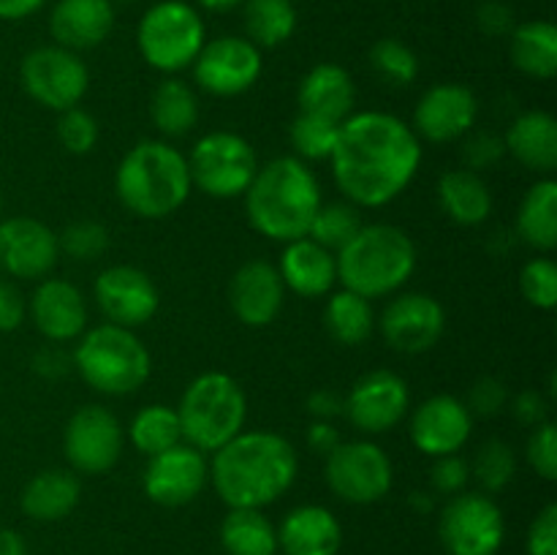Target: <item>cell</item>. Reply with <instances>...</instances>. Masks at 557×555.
<instances>
[{
  "instance_id": "cell-9",
  "label": "cell",
  "mask_w": 557,
  "mask_h": 555,
  "mask_svg": "<svg viewBox=\"0 0 557 555\" xmlns=\"http://www.w3.org/2000/svg\"><path fill=\"white\" fill-rule=\"evenodd\" d=\"M190 183L212 199L245 196L259 172L253 145L234 131H210L194 145L188 158Z\"/></svg>"
},
{
  "instance_id": "cell-52",
  "label": "cell",
  "mask_w": 557,
  "mask_h": 555,
  "mask_svg": "<svg viewBox=\"0 0 557 555\" xmlns=\"http://www.w3.org/2000/svg\"><path fill=\"white\" fill-rule=\"evenodd\" d=\"M511 411L528 428H536V424L547 422L549 417V400L539 390H522L520 395L511 400Z\"/></svg>"
},
{
  "instance_id": "cell-30",
  "label": "cell",
  "mask_w": 557,
  "mask_h": 555,
  "mask_svg": "<svg viewBox=\"0 0 557 555\" xmlns=\"http://www.w3.org/2000/svg\"><path fill=\"white\" fill-rule=\"evenodd\" d=\"M82 495V484L76 473L63 468H49L36 473L22 490V511L38 522H54L69 517L76 509Z\"/></svg>"
},
{
  "instance_id": "cell-3",
  "label": "cell",
  "mask_w": 557,
  "mask_h": 555,
  "mask_svg": "<svg viewBox=\"0 0 557 555\" xmlns=\"http://www.w3.org/2000/svg\"><path fill=\"white\" fill-rule=\"evenodd\" d=\"M321 205L319 177L297 156H283L259 166L245 190L250 226L275 243L308 237Z\"/></svg>"
},
{
  "instance_id": "cell-45",
  "label": "cell",
  "mask_w": 557,
  "mask_h": 555,
  "mask_svg": "<svg viewBox=\"0 0 557 555\" xmlns=\"http://www.w3.org/2000/svg\"><path fill=\"white\" fill-rule=\"evenodd\" d=\"M460 156L466 169H471V172L493 169L495 163L504 161L506 156L504 136L493 134V131H468V134L462 136Z\"/></svg>"
},
{
  "instance_id": "cell-19",
  "label": "cell",
  "mask_w": 557,
  "mask_h": 555,
  "mask_svg": "<svg viewBox=\"0 0 557 555\" xmlns=\"http://www.w3.org/2000/svg\"><path fill=\"white\" fill-rule=\"evenodd\" d=\"M479 118V101L471 87L457 82L433 85L413 109V134L433 145L457 141L473 131Z\"/></svg>"
},
{
  "instance_id": "cell-59",
  "label": "cell",
  "mask_w": 557,
  "mask_h": 555,
  "mask_svg": "<svg viewBox=\"0 0 557 555\" xmlns=\"http://www.w3.org/2000/svg\"><path fill=\"white\" fill-rule=\"evenodd\" d=\"M411 504L417 506L419 511H430V509H433V498H430L428 493H413L411 495Z\"/></svg>"
},
{
  "instance_id": "cell-21",
  "label": "cell",
  "mask_w": 557,
  "mask_h": 555,
  "mask_svg": "<svg viewBox=\"0 0 557 555\" xmlns=\"http://www.w3.org/2000/svg\"><path fill=\"white\" fill-rule=\"evenodd\" d=\"M473 414L455 395H433L411 414V441L422 455H457L471 441Z\"/></svg>"
},
{
  "instance_id": "cell-6",
  "label": "cell",
  "mask_w": 557,
  "mask_h": 555,
  "mask_svg": "<svg viewBox=\"0 0 557 555\" xmlns=\"http://www.w3.org/2000/svg\"><path fill=\"white\" fill-rule=\"evenodd\" d=\"M183 441L194 449L212 455L245 430L248 397L237 379L228 373H201L185 386L177 406Z\"/></svg>"
},
{
  "instance_id": "cell-38",
  "label": "cell",
  "mask_w": 557,
  "mask_h": 555,
  "mask_svg": "<svg viewBox=\"0 0 557 555\" xmlns=\"http://www.w3.org/2000/svg\"><path fill=\"white\" fill-rule=\"evenodd\" d=\"M359 229H362V215H359L357 205H351V201H330V205L319 207L313 223H310L308 237L324 245L332 254H337V250L351 243Z\"/></svg>"
},
{
  "instance_id": "cell-42",
  "label": "cell",
  "mask_w": 557,
  "mask_h": 555,
  "mask_svg": "<svg viewBox=\"0 0 557 555\" xmlns=\"http://www.w3.org/2000/svg\"><path fill=\"white\" fill-rule=\"evenodd\" d=\"M522 297L539 310L557 308V264L549 256H536L520 272Z\"/></svg>"
},
{
  "instance_id": "cell-36",
  "label": "cell",
  "mask_w": 557,
  "mask_h": 555,
  "mask_svg": "<svg viewBox=\"0 0 557 555\" xmlns=\"http://www.w3.org/2000/svg\"><path fill=\"white\" fill-rule=\"evenodd\" d=\"M324 326L343 346H359L375 330L373 305H370V299L359 297V294L348 292V288L330 292L324 308Z\"/></svg>"
},
{
  "instance_id": "cell-23",
  "label": "cell",
  "mask_w": 557,
  "mask_h": 555,
  "mask_svg": "<svg viewBox=\"0 0 557 555\" xmlns=\"http://www.w3.org/2000/svg\"><path fill=\"white\" fill-rule=\"evenodd\" d=\"M33 324L47 341L69 343L87 330V303L79 288L63 278H44L27 303Z\"/></svg>"
},
{
  "instance_id": "cell-44",
  "label": "cell",
  "mask_w": 557,
  "mask_h": 555,
  "mask_svg": "<svg viewBox=\"0 0 557 555\" xmlns=\"http://www.w3.org/2000/svg\"><path fill=\"white\" fill-rule=\"evenodd\" d=\"M98 120L90 112H85L82 107H71L65 112H60L58 120V139L74 156H87L92 147L98 145Z\"/></svg>"
},
{
  "instance_id": "cell-56",
  "label": "cell",
  "mask_w": 557,
  "mask_h": 555,
  "mask_svg": "<svg viewBox=\"0 0 557 555\" xmlns=\"http://www.w3.org/2000/svg\"><path fill=\"white\" fill-rule=\"evenodd\" d=\"M47 0H0V20L20 22L36 14Z\"/></svg>"
},
{
  "instance_id": "cell-4",
  "label": "cell",
  "mask_w": 557,
  "mask_h": 555,
  "mask_svg": "<svg viewBox=\"0 0 557 555\" xmlns=\"http://www.w3.org/2000/svg\"><path fill=\"white\" fill-rule=\"evenodd\" d=\"M188 158L163 139H145L131 147L114 174V190L125 210L145 221L177 212L188 201Z\"/></svg>"
},
{
  "instance_id": "cell-57",
  "label": "cell",
  "mask_w": 557,
  "mask_h": 555,
  "mask_svg": "<svg viewBox=\"0 0 557 555\" xmlns=\"http://www.w3.org/2000/svg\"><path fill=\"white\" fill-rule=\"evenodd\" d=\"M0 555H27L25 539L11 528H0Z\"/></svg>"
},
{
  "instance_id": "cell-15",
  "label": "cell",
  "mask_w": 557,
  "mask_h": 555,
  "mask_svg": "<svg viewBox=\"0 0 557 555\" xmlns=\"http://www.w3.org/2000/svg\"><path fill=\"white\" fill-rule=\"evenodd\" d=\"M408 406H411V392L403 375L392 370H370L351 386L343 414L362 433L381 435L406 419Z\"/></svg>"
},
{
  "instance_id": "cell-8",
  "label": "cell",
  "mask_w": 557,
  "mask_h": 555,
  "mask_svg": "<svg viewBox=\"0 0 557 555\" xmlns=\"http://www.w3.org/2000/svg\"><path fill=\"white\" fill-rule=\"evenodd\" d=\"M207 41V27L196 5L161 0L150 5L136 27V47L150 69L172 76L190 69Z\"/></svg>"
},
{
  "instance_id": "cell-54",
  "label": "cell",
  "mask_w": 557,
  "mask_h": 555,
  "mask_svg": "<svg viewBox=\"0 0 557 555\" xmlns=\"http://www.w3.org/2000/svg\"><path fill=\"white\" fill-rule=\"evenodd\" d=\"M308 411L313 419H324V422H335L343 411H346V397H341L332 390H315L308 397Z\"/></svg>"
},
{
  "instance_id": "cell-31",
  "label": "cell",
  "mask_w": 557,
  "mask_h": 555,
  "mask_svg": "<svg viewBox=\"0 0 557 555\" xmlns=\"http://www.w3.org/2000/svg\"><path fill=\"white\" fill-rule=\"evenodd\" d=\"M517 234L525 245L549 254L557 245V183L542 177L522 196L517 212Z\"/></svg>"
},
{
  "instance_id": "cell-41",
  "label": "cell",
  "mask_w": 557,
  "mask_h": 555,
  "mask_svg": "<svg viewBox=\"0 0 557 555\" xmlns=\"http://www.w3.org/2000/svg\"><path fill=\"white\" fill-rule=\"evenodd\" d=\"M517 473V457L506 441L490 439L479 446L476 460H473V477L479 479L487 493H500L511 484Z\"/></svg>"
},
{
  "instance_id": "cell-39",
  "label": "cell",
  "mask_w": 557,
  "mask_h": 555,
  "mask_svg": "<svg viewBox=\"0 0 557 555\" xmlns=\"http://www.w3.org/2000/svg\"><path fill=\"white\" fill-rule=\"evenodd\" d=\"M341 125L343 123L299 112L288 125V141L299 161H330L337 136H341Z\"/></svg>"
},
{
  "instance_id": "cell-51",
  "label": "cell",
  "mask_w": 557,
  "mask_h": 555,
  "mask_svg": "<svg viewBox=\"0 0 557 555\" xmlns=\"http://www.w3.org/2000/svg\"><path fill=\"white\" fill-rule=\"evenodd\" d=\"M27 316V303L14 283L0 278V332L20 330Z\"/></svg>"
},
{
  "instance_id": "cell-50",
  "label": "cell",
  "mask_w": 557,
  "mask_h": 555,
  "mask_svg": "<svg viewBox=\"0 0 557 555\" xmlns=\"http://www.w3.org/2000/svg\"><path fill=\"white\" fill-rule=\"evenodd\" d=\"M476 25L484 36H511L517 27L515 9L504 0H484L476 9Z\"/></svg>"
},
{
  "instance_id": "cell-18",
  "label": "cell",
  "mask_w": 557,
  "mask_h": 555,
  "mask_svg": "<svg viewBox=\"0 0 557 555\" xmlns=\"http://www.w3.org/2000/svg\"><path fill=\"white\" fill-rule=\"evenodd\" d=\"M381 335L395 351L422 354L441 341L446 330V310L435 297L406 292L389 299L381 316Z\"/></svg>"
},
{
  "instance_id": "cell-34",
  "label": "cell",
  "mask_w": 557,
  "mask_h": 555,
  "mask_svg": "<svg viewBox=\"0 0 557 555\" xmlns=\"http://www.w3.org/2000/svg\"><path fill=\"white\" fill-rule=\"evenodd\" d=\"M245 38L259 49L283 47L297 30V9L292 0H245Z\"/></svg>"
},
{
  "instance_id": "cell-48",
  "label": "cell",
  "mask_w": 557,
  "mask_h": 555,
  "mask_svg": "<svg viewBox=\"0 0 557 555\" xmlns=\"http://www.w3.org/2000/svg\"><path fill=\"white\" fill-rule=\"evenodd\" d=\"M468 479H471V466H468L460 455L435 457L433 471H430V482H433V488L438 490V493L444 495L466 493Z\"/></svg>"
},
{
  "instance_id": "cell-37",
  "label": "cell",
  "mask_w": 557,
  "mask_h": 555,
  "mask_svg": "<svg viewBox=\"0 0 557 555\" xmlns=\"http://www.w3.org/2000/svg\"><path fill=\"white\" fill-rule=\"evenodd\" d=\"M128 439L145 457L161 455L172 446L183 444V428H180L177 408L150 403L131 419Z\"/></svg>"
},
{
  "instance_id": "cell-43",
  "label": "cell",
  "mask_w": 557,
  "mask_h": 555,
  "mask_svg": "<svg viewBox=\"0 0 557 555\" xmlns=\"http://www.w3.org/2000/svg\"><path fill=\"white\" fill-rule=\"evenodd\" d=\"M60 250L74 261H96L107 254L109 232L98 221H74L63 229L58 237Z\"/></svg>"
},
{
  "instance_id": "cell-55",
  "label": "cell",
  "mask_w": 557,
  "mask_h": 555,
  "mask_svg": "<svg viewBox=\"0 0 557 555\" xmlns=\"http://www.w3.org/2000/svg\"><path fill=\"white\" fill-rule=\"evenodd\" d=\"M341 430L335 428V422H324V419H313V424L308 428V446L319 455H330L337 444H341Z\"/></svg>"
},
{
  "instance_id": "cell-13",
  "label": "cell",
  "mask_w": 557,
  "mask_h": 555,
  "mask_svg": "<svg viewBox=\"0 0 557 555\" xmlns=\"http://www.w3.org/2000/svg\"><path fill=\"white\" fill-rule=\"evenodd\" d=\"M190 69L201 90L218 98H232L243 96L259 82L264 58L245 36H218L205 41Z\"/></svg>"
},
{
  "instance_id": "cell-2",
  "label": "cell",
  "mask_w": 557,
  "mask_h": 555,
  "mask_svg": "<svg viewBox=\"0 0 557 555\" xmlns=\"http://www.w3.org/2000/svg\"><path fill=\"white\" fill-rule=\"evenodd\" d=\"M299 471L292 441L272 430H243L212 452L210 479L228 509H261L281 498Z\"/></svg>"
},
{
  "instance_id": "cell-17",
  "label": "cell",
  "mask_w": 557,
  "mask_h": 555,
  "mask_svg": "<svg viewBox=\"0 0 557 555\" xmlns=\"http://www.w3.org/2000/svg\"><path fill=\"white\" fill-rule=\"evenodd\" d=\"M147 460L150 462H147L145 477H141V488L152 504L169 506V509L199 498L207 479H210L207 455L185 444V441L161 452V455L147 457Z\"/></svg>"
},
{
  "instance_id": "cell-20",
  "label": "cell",
  "mask_w": 557,
  "mask_h": 555,
  "mask_svg": "<svg viewBox=\"0 0 557 555\" xmlns=\"http://www.w3.org/2000/svg\"><path fill=\"white\" fill-rule=\"evenodd\" d=\"M58 234L36 218L16 215L0 221V267L11 278L36 281L58 264Z\"/></svg>"
},
{
  "instance_id": "cell-49",
  "label": "cell",
  "mask_w": 557,
  "mask_h": 555,
  "mask_svg": "<svg viewBox=\"0 0 557 555\" xmlns=\"http://www.w3.org/2000/svg\"><path fill=\"white\" fill-rule=\"evenodd\" d=\"M528 555H557V506L547 504L528 528Z\"/></svg>"
},
{
  "instance_id": "cell-5",
  "label": "cell",
  "mask_w": 557,
  "mask_h": 555,
  "mask_svg": "<svg viewBox=\"0 0 557 555\" xmlns=\"http://www.w3.org/2000/svg\"><path fill=\"white\" fill-rule=\"evenodd\" d=\"M337 281L364 299L397 294L417 270V245L392 223H362L351 243L335 254Z\"/></svg>"
},
{
  "instance_id": "cell-29",
  "label": "cell",
  "mask_w": 557,
  "mask_h": 555,
  "mask_svg": "<svg viewBox=\"0 0 557 555\" xmlns=\"http://www.w3.org/2000/svg\"><path fill=\"white\" fill-rule=\"evenodd\" d=\"M441 210L460 226H482L493 212V190L471 169H449L438 180Z\"/></svg>"
},
{
  "instance_id": "cell-46",
  "label": "cell",
  "mask_w": 557,
  "mask_h": 555,
  "mask_svg": "<svg viewBox=\"0 0 557 555\" xmlns=\"http://www.w3.org/2000/svg\"><path fill=\"white\" fill-rule=\"evenodd\" d=\"M525 457L531 462L533 471L539 473L547 482L557 479V428L555 422H542L531 430V439H528Z\"/></svg>"
},
{
  "instance_id": "cell-35",
  "label": "cell",
  "mask_w": 557,
  "mask_h": 555,
  "mask_svg": "<svg viewBox=\"0 0 557 555\" xmlns=\"http://www.w3.org/2000/svg\"><path fill=\"white\" fill-rule=\"evenodd\" d=\"M221 544L228 555H275L277 531L261 509H228L221 522Z\"/></svg>"
},
{
  "instance_id": "cell-61",
  "label": "cell",
  "mask_w": 557,
  "mask_h": 555,
  "mask_svg": "<svg viewBox=\"0 0 557 555\" xmlns=\"http://www.w3.org/2000/svg\"><path fill=\"white\" fill-rule=\"evenodd\" d=\"M117 3H136V0H117Z\"/></svg>"
},
{
  "instance_id": "cell-28",
  "label": "cell",
  "mask_w": 557,
  "mask_h": 555,
  "mask_svg": "<svg viewBox=\"0 0 557 555\" xmlns=\"http://www.w3.org/2000/svg\"><path fill=\"white\" fill-rule=\"evenodd\" d=\"M504 145L522 166L549 174L557 166V120L542 109L522 112L506 128Z\"/></svg>"
},
{
  "instance_id": "cell-26",
  "label": "cell",
  "mask_w": 557,
  "mask_h": 555,
  "mask_svg": "<svg viewBox=\"0 0 557 555\" xmlns=\"http://www.w3.org/2000/svg\"><path fill=\"white\" fill-rule=\"evenodd\" d=\"M341 544V522L324 506H297L283 517L277 528V550L286 555H337Z\"/></svg>"
},
{
  "instance_id": "cell-47",
  "label": "cell",
  "mask_w": 557,
  "mask_h": 555,
  "mask_svg": "<svg viewBox=\"0 0 557 555\" xmlns=\"http://www.w3.org/2000/svg\"><path fill=\"white\" fill-rule=\"evenodd\" d=\"M473 417H498L509 403V390L500 379L493 375H482L468 390V400H462Z\"/></svg>"
},
{
  "instance_id": "cell-24",
  "label": "cell",
  "mask_w": 557,
  "mask_h": 555,
  "mask_svg": "<svg viewBox=\"0 0 557 555\" xmlns=\"http://www.w3.org/2000/svg\"><path fill=\"white\" fill-rule=\"evenodd\" d=\"M114 27L112 0H58L49 14V33L71 52L101 47Z\"/></svg>"
},
{
  "instance_id": "cell-11",
  "label": "cell",
  "mask_w": 557,
  "mask_h": 555,
  "mask_svg": "<svg viewBox=\"0 0 557 555\" xmlns=\"http://www.w3.org/2000/svg\"><path fill=\"white\" fill-rule=\"evenodd\" d=\"M326 484L346 504H375L395 482L389 455L373 441H341L326 455Z\"/></svg>"
},
{
  "instance_id": "cell-1",
  "label": "cell",
  "mask_w": 557,
  "mask_h": 555,
  "mask_svg": "<svg viewBox=\"0 0 557 555\" xmlns=\"http://www.w3.org/2000/svg\"><path fill=\"white\" fill-rule=\"evenodd\" d=\"M330 163L346 201L373 210L395 201L413 183L422 139L397 114L368 109L343 120Z\"/></svg>"
},
{
  "instance_id": "cell-14",
  "label": "cell",
  "mask_w": 557,
  "mask_h": 555,
  "mask_svg": "<svg viewBox=\"0 0 557 555\" xmlns=\"http://www.w3.org/2000/svg\"><path fill=\"white\" fill-rule=\"evenodd\" d=\"M125 433L120 419L103 406H85L71 414L63 433V452L79 473H107L123 455Z\"/></svg>"
},
{
  "instance_id": "cell-16",
  "label": "cell",
  "mask_w": 557,
  "mask_h": 555,
  "mask_svg": "<svg viewBox=\"0 0 557 555\" xmlns=\"http://www.w3.org/2000/svg\"><path fill=\"white\" fill-rule=\"evenodd\" d=\"M92 294H96L98 310L107 316L109 324L125 326V330L145 326L161 305V294H158L152 278L131 264L107 267L96 278Z\"/></svg>"
},
{
  "instance_id": "cell-40",
  "label": "cell",
  "mask_w": 557,
  "mask_h": 555,
  "mask_svg": "<svg viewBox=\"0 0 557 555\" xmlns=\"http://www.w3.org/2000/svg\"><path fill=\"white\" fill-rule=\"evenodd\" d=\"M370 65L389 85L406 87L419 76V58L400 38H379L370 47Z\"/></svg>"
},
{
  "instance_id": "cell-12",
  "label": "cell",
  "mask_w": 557,
  "mask_h": 555,
  "mask_svg": "<svg viewBox=\"0 0 557 555\" xmlns=\"http://www.w3.org/2000/svg\"><path fill=\"white\" fill-rule=\"evenodd\" d=\"M438 533L449 555H498L506 536L504 511L484 493H457L441 511Z\"/></svg>"
},
{
  "instance_id": "cell-60",
  "label": "cell",
  "mask_w": 557,
  "mask_h": 555,
  "mask_svg": "<svg viewBox=\"0 0 557 555\" xmlns=\"http://www.w3.org/2000/svg\"><path fill=\"white\" fill-rule=\"evenodd\" d=\"M0 221H3V199H0Z\"/></svg>"
},
{
  "instance_id": "cell-10",
  "label": "cell",
  "mask_w": 557,
  "mask_h": 555,
  "mask_svg": "<svg viewBox=\"0 0 557 555\" xmlns=\"http://www.w3.org/2000/svg\"><path fill=\"white\" fill-rule=\"evenodd\" d=\"M20 79L27 96L44 109L52 112H65L71 107H79L90 87V71L79 52L49 44V47H36L22 58Z\"/></svg>"
},
{
  "instance_id": "cell-27",
  "label": "cell",
  "mask_w": 557,
  "mask_h": 555,
  "mask_svg": "<svg viewBox=\"0 0 557 555\" xmlns=\"http://www.w3.org/2000/svg\"><path fill=\"white\" fill-rule=\"evenodd\" d=\"M299 112L315 114V118L343 123L354 114L357 103V87L351 74L337 63H319L302 76L297 90Z\"/></svg>"
},
{
  "instance_id": "cell-25",
  "label": "cell",
  "mask_w": 557,
  "mask_h": 555,
  "mask_svg": "<svg viewBox=\"0 0 557 555\" xmlns=\"http://www.w3.org/2000/svg\"><path fill=\"white\" fill-rule=\"evenodd\" d=\"M277 272L283 278V286L299 297H324L337 283V259L332 250L319 245L310 237H299L286 243L281 254Z\"/></svg>"
},
{
  "instance_id": "cell-7",
  "label": "cell",
  "mask_w": 557,
  "mask_h": 555,
  "mask_svg": "<svg viewBox=\"0 0 557 555\" xmlns=\"http://www.w3.org/2000/svg\"><path fill=\"white\" fill-rule=\"evenodd\" d=\"M82 379L101 395H131L150 379L152 359L134 330L103 324L85 330L74 351Z\"/></svg>"
},
{
  "instance_id": "cell-58",
  "label": "cell",
  "mask_w": 557,
  "mask_h": 555,
  "mask_svg": "<svg viewBox=\"0 0 557 555\" xmlns=\"http://www.w3.org/2000/svg\"><path fill=\"white\" fill-rule=\"evenodd\" d=\"M196 3H199L205 11H210V14H226V11L243 5L245 0H196Z\"/></svg>"
},
{
  "instance_id": "cell-22",
  "label": "cell",
  "mask_w": 557,
  "mask_h": 555,
  "mask_svg": "<svg viewBox=\"0 0 557 555\" xmlns=\"http://www.w3.org/2000/svg\"><path fill=\"white\" fill-rule=\"evenodd\" d=\"M283 299H286V286L277 267L270 261L250 259L234 272L232 286H228V305L245 326L259 330V326L272 324L283 310Z\"/></svg>"
},
{
  "instance_id": "cell-33",
  "label": "cell",
  "mask_w": 557,
  "mask_h": 555,
  "mask_svg": "<svg viewBox=\"0 0 557 555\" xmlns=\"http://www.w3.org/2000/svg\"><path fill=\"white\" fill-rule=\"evenodd\" d=\"M150 118L152 125L169 139L190 134L199 123V98L194 87L180 76H166L150 98Z\"/></svg>"
},
{
  "instance_id": "cell-32",
  "label": "cell",
  "mask_w": 557,
  "mask_h": 555,
  "mask_svg": "<svg viewBox=\"0 0 557 555\" xmlns=\"http://www.w3.org/2000/svg\"><path fill=\"white\" fill-rule=\"evenodd\" d=\"M511 63L533 79H553L557 74V27L547 20L522 22L509 36Z\"/></svg>"
},
{
  "instance_id": "cell-53",
  "label": "cell",
  "mask_w": 557,
  "mask_h": 555,
  "mask_svg": "<svg viewBox=\"0 0 557 555\" xmlns=\"http://www.w3.org/2000/svg\"><path fill=\"white\" fill-rule=\"evenodd\" d=\"M30 365H33V370L41 375V379L54 381V379H63V375L69 373L71 365H74V357H69V354H65L63 348L54 343V346L38 348V351L33 354Z\"/></svg>"
}]
</instances>
